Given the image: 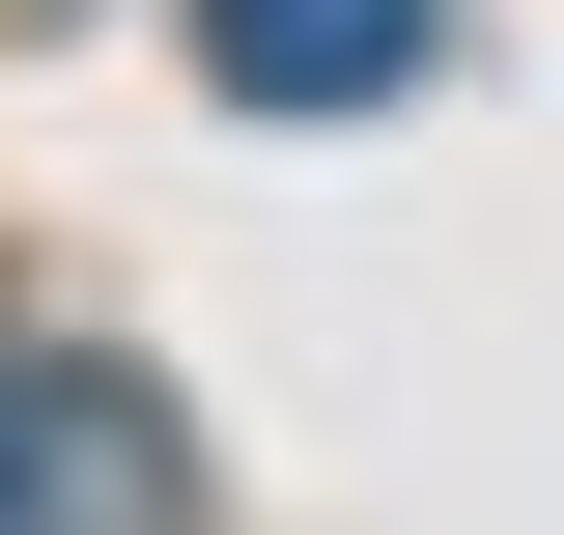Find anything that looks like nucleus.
Masks as SVG:
<instances>
[{
    "label": "nucleus",
    "mask_w": 564,
    "mask_h": 535,
    "mask_svg": "<svg viewBox=\"0 0 564 535\" xmlns=\"http://www.w3.org/2000/svg\"><path fill=\"white\" fill-rule=\"evenodd\" d=\"M0 535H198V423L113 338H0Z\"/></svg>",
    "instance_id": "f257e3e1"
},
{
    "label": "nucleus",
    "mask_w": 564,
    "mask_h": 535,
    "mask_svg": "<svg viewBox=\"0 0 564 535\" xmlns=\"http://www.w3.org/2000/svg\"><path fill=\"white\" fill-rule=\"evenodd\" d=\"M226 113H395L423 57H452V0H198Z\"/></svg>",
    "instance_id": "f03ea898"
}]
</instances>
